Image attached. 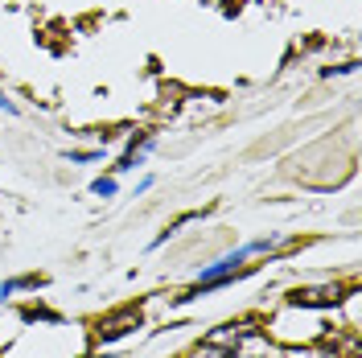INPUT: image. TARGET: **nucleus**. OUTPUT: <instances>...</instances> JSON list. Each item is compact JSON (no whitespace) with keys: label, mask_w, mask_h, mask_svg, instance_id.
<instances>
[{"label":"nucleus","mask_w":362,"mask_h":358,"mask_svg":"<svg viewBox=\"0 0 362 358\" xmlns=\"http://www.w3.org/2000/svg\"><path fill=\"white\" fill-rule=\"evenodd\" d=\"M264 334H268L272 346H321L334 330H329V313L280 301V305L264 317Z\"/></svg>","instance_id":"obj_1"},{"label":"nucleus","mask_w":362,"mask_h":358,"mask_svg":"<svg viewBox=\"0 0 362 358\" xmlns=\"http://www.w3.org/2000/svg\"><path fill=\"white\" fill-rule=\"evenodd\" d=\"M341 284L338 280H325V284H296L288 289L280 301H288V305H305V309H321V313H334V305L341 301Z\"/></svg>","instance_id":"obj_2"},{"label":"nucleus","mask_w":362,"mask_h":358,"mask_svg":"<svg viewBox=\"0 0 362 358\" xmlns=\"http://www.w3.org/2000/svg\"><path fill=\"white\" fill-rule=\"evenodd\" d=\"M140 325V309H115V313H103L95 325H90V342L95 346H115L119 337H128Z\"/></svg>","instance_id":"obj_3"},{"label":"nucleus","mask_w":362,"mask_h":358,"mask_svg":"<svg viewBox=\"0 0 362 358\" xmlns=\"http://www.w3.org/2000/svg\"><path fill=\"white\" fill-rule=\"evenodd\" d=\"M243 264H247V255H243V247H230V251H223V255H214L210 264H202V268L194 272V280H214V276H235V272H243Z\"/></svg>","instance_id":"obj_4"},{"label":"nucleus","mask_w":362,"mask_h":358,"mask_svg":"<svg viewBox=\"0 0 362 358\" xmlns=\"http://www.w3.org/2000/svg\"><path fill=\"white\" fill-rule=\"evenodd\" d=\"M49 284V276L42 272H25V276H8V280H0V305H13L21 292H37Z\"/></svg>","instance_id":"obj_5"},{"label":"nucleus","mask_w":362,"mask_h":358,"mask_svg":"<svg viewBox=\"0 0 362 358\" xmlns=\"http://www.w3.org/2000/svg\"><path fill=\"white\" fill-rule=\"evenodd\" d=\"M239 247H243L247 260H264V255H272V251L284 247V235H280V231H268V235H255V239H247V243H239Z\"/></svg>","instance_id":"obj_6"},{"label":"nucleus","mask_w":362,"mask_h":358,"mask_svg":"<svg viewBox=\"0 0 362 358\" xmlns=\"http://www.w3.org/2000/svg\"><path fill=\"white\" fill-rule=\"evenodd\" d=\"M87 194H90V198H99V202L119 198V178H112V173H99V178H90Z\"/></svg>","instance_id":"obj_7"},{"label":"nucleus","mask_w":362,"mask_h":358,"mask_svg":"<svg viewBox=\"0 0 362 358\" xmlns=\"http://www.w3.org/2000/svg\"><path fill=\"white\" fill-rule=\"evenodd\" d=\"M144 165H148V153L136 149V153H119V161H115L107 173H112V178H124V173H136V169H144Z\"/></svg>","instance_id":"obj_8"},{"label":"nucleus","mask_w":362,"mask_h":358,"mask_svg":"<svg viewBox=\"0 0 362 358\" xmlns=\"http://www.w3.org/2000/svg\"><path fill=\"white\" fill-rule=\"evenodd\" d=\"M206 214H210V206H202V210H181V214H177V219H173V223H165V231H169V235H173V239H177L181 231H185V226L202 223Z\"/></svg>","instance_id":"obj_9"},{"label":"nucleus","mask_w":362,"mask_h":358,"mask_svg":"<svg viewBox=\"0 0 362 358\" xmlns=\"http://www.w3.org/2000/svg\"><path fill=\"white\" fill-rule=\"evenodd\" d=\"M62 161H66V165H95V161H103V144H90V149H66Z\"/></svg>","instance_id":"obj_10"},{"label":"nucleus","mask_w":362,"mask_h":358,"mask_svg":"<svg viewBox=\"0 0 362 358\" xmlns=\"http://www.w3.org/2000/svg\"><path fill=\"white\" fill-rule=\"evenodd\" d=\"M235 354H239V350H230V346H214V342H198V346H194V350H189L185 358H235Z\"/></svg>","instance_id":"obj_11"},{"label":"nucleus","mask_w":362,"mask_h":358,"mask_svg":"<svg viewBox=\"0 0 362 358\" xmlns=\"http://www.w3.org/2000/svg\"><path fill=\"white\" fill-rule=\"evenodd\" d=\"M358 70V58H346V62H329V67L317 70V79H346V74H354Z\"/></svg>","instance_id":"obj_12"},{"label":"nucleus","mask_w":362,"mask_h":358,"mask_svg":"<svg viewBox=\"0 0 362 358\" xmlns=\"http://www.w3.org/2000/svg\"><path fill=\"white\" fill-rule=\"evenodd\" d=\"M0 112H4V115H21V103L4 91V83H0Z\"/></svg>","instance_id":"obj_13"},{"label":"nucleus","mask_w":362,"mask_h":358,"mask_svg":"<svg viewBox=\"0 0 362 358\" xmlns=\"http://www.w3.org/2000/svg\"><path fill=\"white\" fill-rule=\"evenodd\" d=\"M153 185H157V178H153V173H140V178H136V198H140V194H148V190H153Z\"/></svg>","instance_id":"obj_14"},{"label":"nucleus","mask_w":362,"mask_h":358,"mask_svg":"<svg viewBox=\"0 0 362 358\" xmlns=\"http://www.w3.org/2000/svg\"><path fill=\"white\" fill-rule=\"evenodd\" d=\"M259 358H284V350H280V346H272L268 354H259Z\"/></svg>","instance_id":"obj_15"}]
</instances>
